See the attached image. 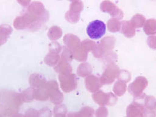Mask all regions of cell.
<instances>
[{
  "label": "cell",
  "instance_id": "3957f363",
  "mask_svg": "<svg viewBox=\"0 0 156 117\" xmlns=\"http://www.w3.org/2000/svg\"><path fill=\"white\" fill-rule=\"evenodd\" d=\"M70 1H72V0H70Z\"/></svg>",
  "mask_w": 156,
  "mask_h": 117
},
{
  "label": "cell",
  "instance_id": "6da1fadb",
  "mask_svg": "<svg viewBox=\"0 0 156 117\" xmlns=\"http://www.w3.org/2000/svg\"><path fill=\"white\" fill-rule=\"evenodd\" d=\"M86 32L90 38L100 39L106 33V25L101 21L95 20L88 25Z\"/></svg>",
  "mask_w": 156,
  "mask_h": 117
},
{
  "label": "cell",
  "instance_id": "7a4b0ae2",
  "mask_svg": "<svg viewBox=\"0 0 156 117\" xmlns=\"http://www.w3.org/2000/svg\"><path fill=\"white\" fill-rule=\"evenodd\" d=\"M14 117H23V115H16Z\"/></svg>",
  "mask_w": 156,
  "mask_h": 117
}]
</instances>
